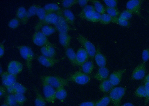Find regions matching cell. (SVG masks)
<instances>
[{"instance_id": "cell-25", "label": "cell", "mask_w": 149, "mask_h": 106, "mask_svg": "<svg viewBox=\"0 0 149 106\" xmlns=\"http://www.w3.org/2000/svg\"><path fill=\"white\" fill-rule=\"evenodd\" d=\"M114 87L109 79L102 81L99 85V89L101 92L104 93H107L111 91Z\"/></svg>"}, {"instance_id": "cell-45", "label": "cell", "mask_w": 149, "mask_h": 106, "mask_svg": "<svg viewBox=\"0 0 149 106\" xmlns=\"http://www.w3.org/2000/svg\"><path fill=\"white\" fill-rule=\"evenodd\" d=\"M142 59L144 63L149 60V48L146 49L142 51Z\"/></svg>"}, {"instance_id": "cell-15", "label": "cell", "mask_w": 149, "mask_h": 106, "mask_svg": "<svg viewBox=\"0 0 149 106\" xmlns=\"http://www.w3.org/2000/svg\"><path fill=\"white\" fill-rule=\"evenodd\" d=\"M89 57L88 54L84 49L82 48L78 49L76 53L75 65L81 66L87 62Z\"/></svg>"}, {"instance_id": "cell-31", "label": "cell", "mask_w": 149, "mask_h": 106, "mask_svg": "<svg viewBox=\"0 0 149 106\" xmlns=\"http://www.w3.org/2000/svg\"><path fill=\"white\" fill-rule=\"evenodd\" d=\"M41 32L46 37H49L55 33L57 30L55 27L50 25H44L41 28Z\"/></svg>"}, {"instance_id": "cell-58", "label": "cell", "mask_w": 149, "mask_h": 106, "mask_svg": "<svg viewBox=\"0 0 149 106\" xmlns=\"http://www.w3.org/2000/svg\"><path fill=\"white\" fill-rule=\"evenodd\" d=\"M16 106H22L20 105H17Z\"/></svg>"}, {"instance_id": "cell-18", "label": "cell", "mask_w": 149, "mask_h": 106, "mask_svg": "<svg viewBox=\"0 0 149 106\" xmlns=\"http://www.w3.org/2000/svg\"><path fill=\"white\" fill-rule=\"evenodd\" d=\"M6 91L9 94H24L27 91V88L21 83L17 82L14 85L11 86L8 88H6Z\"/></svg>"}, {"instance_id": "cell-4", "label": "cell", "mask_w": 149, "mask_h": 106, "mask_svg": "<svg viewBox=\"0 0 149 106\" xmlns=\"http://www.w3.org/2000/svg\"><path fill=\"white\" fill-rule=\"evenodd\" d=\"M77 39L78 42L83 46L84 48L87 52L89 57L91 59H94L97 51L95 46L87 38L81 34H79L78 35Z\"/></svg>"}, {"instance_id": "cell-19", "label": "cell", "mask_w": 149, "mask_h": 106, "mask_svg": "<svg viewBox=\"0 0 149 106\" xmlns=\"http://www.w3.org/2000/svg\"><path fill=\"white\" fill-rule=\"evenodd\" d=\"M109 75V71L107 67H99L96 73L93 76V78L96 80L102 81L107 79Z\"/></svg>"}, {"instance_id": "cell-50", "label": "cell", "mask_w": 149, "mask_h": 106, "mask_svg": "<svg viewBox=\"0 0 149 106\" xmlns=\"http://www.w3.org/2000/svg\"><path fill=\"white\" fill-rule=\"evenodd\" d=\"M89 1H90L88 0H78V3L81 7L84 8L87 5V4Z\"/></svg>"}, {"instance_id": "cell-34", "label": "cell", "mask_w": 149, "mask_h": 106, "mask_svg": "<svg viewBox=\"0 0 149 106\" xmlns=\"http://www.w3.org/2000/svg\"><path fill=\"white\" fill-rule=\"evenodd\" d=\"M47 14V13L44 8H42V6L39 5L36 14L38 19H39V22H38V23H37V24H39L42 22V21L44 19Z\"/></svg>"}, {"instance_id": "cell-29", "label": "cell", "mask_w": 149, "mask_h": 106, "mask_svg": "<svg viewBox=\"0 0 149 106\" xmlns=\"http://www.w3.org/2000/svg\"><path fill=\"white\" fill-rule=\"evenodd\" d=\"M65 54L68 59L73 65L76 66V53L72 48L69 47L65 49Z\"/></svg>"}, {"instance_id": "cell-8", "label": "cell", "mask_w": 149, "mask_h": 106, "mask_svg": "<svg viewBox=\"0 0 149 106\" xmlns=\"http://www.w3.org/2000/svg\"><path fill=\"white\" fill-rule=\"evenodd\" d=\"M42 85L43 94L47 102L54 103L56 99V90L54 87L46 83H42Z\"/></svg>"}, {"instance_id": "cell-32", "label": "cell", "mask_w": 149, "mask_h": 106, "mask_svg": "<svg viewBox=\"0 0 149 106\" xmlns=\"http://www.w3.org/2000/svg\"><path fill=\"white\" fill-rule=\"evenodd\" d=\"M93 3L94 4V6L95 8L96 11L100 13L101 15L104 14L106 11V8L101 3L100 1L97 0H92L90 1Z\"/></svg>"}, {"instance_id": "cell-48", "label": "cell", "mask_w": 149, "mask_h": 106, "mask_svg": "<svg viewBox=\"0 0 149 106\" xmlns=\"http://www.w3.org/2000/svg\"><path fill=\"white\" fill-rule=\"evenodd\" d=\"M47 47L50 58H55L56 55V52L55 48H55L50 46H48Z\"/></svg>"}, {"instance_id": "cell-39", "label": "cell", "mask_w": 149, "mask_h": 106, "mask_svg": "<svg viewBox=\"0 0 149 106\" xmlns=\"http://www.w3.org/2000/svg\"><path fill=\"white\" fill-rule=\"evenodd\" d=\"M39 5H33L30 6L27 10V17L28 19L31 17L36 15L37 10Z\"/></svg>"}, {"instance_id": "cell-44", "label": "cell", "mask_w": 149, "mask_h": 106, "mask_svg": "<svg viewBox=\"0 0 149 106\" xmlns=\"http://www.w3.org/2000/svg\"><path fill=\"white\" fill-rule=\"evenodd\" d=\"M102 15L97 12L95 11L93 14V17H92L90 22H100V20Z\"/></svg>"}, {"instance_id": "cell-28", "label": "cell", "mask_w": 149, "mask_h": 106, "mask_svg": "<svg viewBox=\"0 0 149 106\" xmlns=\"http://www.w3.org/2000/svg\"><path fill=\"white\" fill-rule=\"evenodd\" d=\"M36 98L35 100V106H46V100L45 98L40 93L38 90L35 89Z\"/></svg>"}, {"instance_id": "cell-49", "label": "cell", "mask_w": 149, "mask_h": 106, "mask_svg": "<svg viewBox=\"0 0 149 106\" xmlns=\"http://www.w3.org/2000/svg\"><path fill=\"white\" fill-rule=\"evenodd\" d=\"M40 50L42 55L45 57H48V58H50L48 49L47 46H44V47H41Z\"/></svg>"}, {"instance_id": "cell-20", "label": "cell", "mask_w": 149, "mask_h": 106, "mask_svg": "<svg viewBox=\"0 0 149 106\" xmlns=\"http://www.w3.org/2000/svg\"><path fill=\"white\" fill-rule=\"evenodd\" d=\"M95 62L99 67H104L107 63L106 57L102 53L99 48L97 49L96 52L94 56Z\"/></svg>"}, {"instance_id": "cell-26", "label": "cell", "mask_w": 149, "mask_h": 106, "mask_svg": "<svg viewBox=\"0 0 149 106\" xmlns=\"http://www.w3.org/2000/svg\"><path fill=\"white\" fill-rule=\"evenodd\" d=\"M43 8L47 14L50 13H57L61 10L58 5L55 3L47 4Z\"/></svg>"}, {"instance_id": "cell-42", "label": "cell", "mask_w": 149, "mask_h": 106, "mask_svg": "<svg viewBox=\"0 0 149 106\" xmlns=\"http://www.w3.org/2000/svg\"><path fill=\"white\" fill-rule=\"evenodd\" d=\"M19 20L18 18H13L9 21L8 24V26L10 28L15 29L18 27L19 26Z\"/></svg>"}, {"instance_id": "cell-40", "label": "cell", "mask_w": 149, "mask_h": 106, "mask_svg": "<svg viewBox=\"0 0 149 106\" xmlns=\"http://www.w3.org/2000/svg\"><path fill=\"white\" fill-rule=\"evenodd\" d=\"M77 3V0H64L62 2V6L65 9H69Z\"/></svg>"}, {"instance_id": "cell-52", "label": "cell", "mask_w": 149, "mask_h": 106, "mask_svg": "<svg viewBox=\"0 0 149 106\" xmlns=\"http://www.w3.org/2000/svg\"><path fill=\"white\" fill-rule=\"evenodd\" d=\"M5 47L3 44H0V58H2L5 53Z\"/></svg>"}, {"instance_id": "cell-36", "label": "cell", "mask_w": 149, "mask_h": 106, "mask_svg": "<svg viewBox=\"0 0 149 106\" xmlns=\"http://www.w3.org/2000/svg\"><path fill=\"white\" fill-rule=\"evenodd\" d=\"M5 102L9 106H16L17 104L14 94H9L6 95Z\"/></svg>"}, {"instance_id": "cell-54", "label": "cell", "mask_w": 149, "mask_h": 106, "mask_svg": "<svg viewBox=\"0 0 149 106\" xmlns=\"http://www.w3.org/2000/svg\"><path fill=\"white\" fill-rule=\"evenodd\" d=\"M120 106H135L133 105L132 103H125V104L121 105Z\"/></svg>"}, {"instance_id": "cell-57", "label": "cell", "mask_w": 149, "mask_h": 106, "mask_svg": "<svg viewBox=\"0 0 149 106\" xmlns=\"http://www.w3.org/2000/svg\"><path fill=\"white\" fill-rule=\"evenodd\" d=\"M0 70H1V74H2L3 73V71H2V67H1H1H0Z\"/></svg>"}, {"instance_id": "cell-41", "label": "cell", "mask_w": 149, "mask_h": 106, "mask_svg": "<svg viewBox=\"0 0 149 106\" xmlns=\"http://www.w3.org/2000/svg\"><path fill=\"white\" fill-rule=\"evenodd\" d=\"M133 14L132 12L130 10H126L121 13L119 18L129 21L132 17Z\"/></svg>"}, {"instance_id": "cell-13", "label": "cell", "mask_w": 149, "mask_h": 106, "mask_svg": "<svg viewBox=\"0 0 149 106\" xmlns=\"http://www.w3.org/2000/svg\"><path fill=\"white\" fill-rule=\"evenodd\" d=\"M23 69V65L21 62L17 60H13L8 64L7 71L12 75L17 76L22 72Z\"/></svg>"}, {"instance_id": "cell-35", "label": "cell", "mask_w": 149, "mask_h": 106, "mask_svg": "<svg viewBox=\"0 0 149 106\" xmlns=\"http://www.w3.org/2000/svg\"><path fill=\"white\" fill-rule=\"evenodd\" d=\"M135 96L138 98H145L146 97V91L144 85L140 86L135 92Z\"/></svg>"}, {"instance_id": "cell-24", "label": "cell", "mask_w": 149, "mask_h": 106, "mask_svg": "<svg viewBox=\"0 0 149 106\" xmlns=\"http://www.w3.org/2000/svg\"><path fill=\"white\" fill-rule=\"evenodd\" d=\"M62 14L66 22L69 24L74 26L75 22V17L73 12L69 9H65L62 10Z\"/></svg>"}, {"instance_id": "cell-47", "label": "cell", "mask_w": 149, "mask_h": 106, "mask_svg": "<svg viewBox=\"0 0 149 106\" xmlns=\"http://www.w3.org/2000/svg\"><path fill=\"white\" fill-rule=\"evenodd\" d=\"M121 26L128 27L130 26V23L128 20L119 18L118 19V24Z\"/></svg>"}, {"instance_id": "cell-38", "label": "cell", "mask_w": 149, "mask_h": 106, "mask_svg": "<svg viewBox=\"0 0 149 106\" xmlns=\"http://www.w3.org/2000/svg\"><path fill=\"white\" fill-rule=\"evenodd\" d=\"M106 11L110 16L113 17H119L121 14L117 8L106 7Z\"/></svg>"}, {"instance_id": "cell-9", "label": "cell", "mask_w": 149, "mask_h": 106, "mask_svg": "<svg viewBox=\"0 0 149 106\" xmlns=\"http://www.w3.org/2000/svg\"><path fill=\"white\" fill-rule=\"evenodd\" d=\"M142 2L141 0H130L126 3L127 10H130L133 14L141 17V11Z\"/></svg>"}, {"instance_id": "cell-22", "label": "cell", "mask_w": 149, "mask_h": 106, "mask_svg": "<svg viewBox=\"0 0 149 106\" xmlns=\"http://www.w3.org/2000/svg\"><path fill=\"white\" fill-rule=\"evenodd\" d=\"M72 37L68 33H59L58 40L60 44L66 49L70 47Z\"/></svg>"}, {"instance_id": "cell-5", "label": "cell", "mask_w": 149, "mask_h": 106, "mask_svg": "<svg viewBox=\"0 0 149 106\" xmlns=\"http://www.w3.org/2000/svg\"><path fill=\"white\" fill-rule=\"evenodd\" d=\"M32 40L34 44L41 47L50 46L55 48V45L49 42L47 37L40 31H36L34 33L33 36Z\"/></svg>"}, {"instance_id": "cell-3", "label": "cell", "mask_w": 149, "mask_h": 106, "mask_svg": "<svg viewBox=\"0 0 149 106\" xmlns=\"http://www.w3.org/2000/svg\"><path fill=\"white\" fill-rule=\"evenodd\" d=\"M125 87H114L110 91L109 96L114 106H120L122 99L125 94Z\"/></svg>"}, {"instance_id": "cell-23", "label": "cell", "mask_w": 149, "mask_h": 106, "mask_svg": "<svg viewBox=\"0 0 149 106\" xmlns=\"http://www.w3.org/2000/svg\"><path fill=\"white\" fill-rule=\"evenodd\" d=\"M119 17H113L110 16L107 14L105 13L102 15L100 22L102 24L108 25L111 23L118 24Z\"/></svg>"}, {"instance_id": "cell-43", "label": "cell", "mask_w": 149, "mask_h": 106, "mask_svg": "<svg viewBox=\"0 0 149 106\" xmlns=\"http://www.w3.org/2000/svg\"><path fill=\"white\" fill-rule=\"evenodd\" d=\"M107 7L117 8L118 1L117 0H104L103 1Z\"/></svg>"}, {"instance_id": "cell-2", "label": "cell", "mask_w": 149, "mask_h": 106, "mask_svg": "<svg viewBox=\"0 0 149 106\" xmlns=\"http://www.w3.org/2000/svg\"><path fill=\"white\" fill-rule=\"evenodd\" d=\"M21 56L26 61V67L29 72L31 71L32 63L34 59V53L29 46H17Z\"/></svg>"}, {"instance_id": "cell-6", "label": "cell", "mask_w": 149, "mask_h": 106, "mask_svg": "<svg viewBox=\"0 0 149 106\" xmlns=\"http://www.w3.org/2000/svg\"><path fill=\"white\" fill-rule=\"evenodd\" d=\"M56 14H58V21L54 26L57 31H58L59 33H68L69 31L72 30V28L64 18L62 10L58 12Z\"/></svg>"}, {"instance_id": "cell-16", "label": "cell", "mask_w": 149, "mask_h": 106, "mask_svg": "<svg viewBox=\"0 0 149 106\" xmlns=\"http://www.w3.org/2000/svg\"><path fill=\"white\" fill-rule=\"evenodd\" d=\"M37 59L41 64L47 67H52L59 62V60L55 58H48L42 55L38 56Z\"/></svg>"}, {"instance_id": "cell-21", "label": "cell", "mask_w": 149, "mask_h": 106, "mask_svg": "<svg viewBox=\"0 0 149 106\" xmlns=\"http://www.w3.org/2000/svg\"><path fill=\"white\" fill-rule=\"evenodd\" d=\"M27 11L23 6H20L18 8L16 13L17 18L19 20L21 23L26 25L27 23L28 20L27 17Z\"/></svg>"}, {"instance_id": "cell-10", "label": "cell", "mask_w": 149, "mask_h": 106, "mask_svg": "<svg viewBox=\"0 0 149 106\" xmlns=\"http://www.w3.org/2000/svg\"><path fill=\"white\" fill-rule=\"evenodd\" d=\"M58 16L56 13L47 14L42 22L39 24H37L35 26L36 31H39L40 29L44 25H54L58 21Z\"/></svg>"}, {"instance_id": "cell-12", "label": "cell", "mask_w": 149, "mask_h": 106, "mask_svg": "<svg viewBox=\"0 0 149 106\" xmlns=\"http://www.w3.org/2000/svg\"><path fill=\"white\" fill-rule=\"evenodd\" d=\"M1 76L3 85L6 89L14 85L17 82V76L12 75L8 71L3 72Z\"/></svg>"}, {"instance_id": "cell-37", "label": "cell", "mask_w": 149, "mask_h": 106, "mask_svg": "<svg viewBox=\"0 0 149 106\" xmlns=\"http://www.w3.org/2000/svg\"><path fill=\"white\" fill-rule=\"evenodd\" d=\"M14 95L17 104L18 105H23L27 100V99L24 94H15Z\"/></svg>"}, {"instance_id": "cell-17", "label": "cell", "mask_w": 149, "mask_h": 106, "mask_svg": "<svg viewBox=\"0 0 149 106\" xmlns=\"http://www.w3.org/2000/svg\"><path fill=\"white\" fill-rule=\"evenodd\" d=\"M126 71V69L119 70L114 71L110 75L109 79L114 87L118 85L120 83L122 76Z\"/></svg>"}, {"instance_id": "cell-1", "label": "cell", "mask_w": 149, "mask_h": 106, "mask_svg": "<svg viewBox=\"0 0 149 106\" xmlns=\"http://www.w3.org/2000/svg\"><path fill=\"white\" fill-rule=\"evenodd\" d=\"M40 79L42 83H46L56 89L66 87L69 85L68 79L58 76L45 75L41 77Z\"/></svg>"}, {"instance_id": "cell-53", "label": "cell", "mask_w": 149, "mask_h": 106, "mask_svg": "<svg viewBox=\"0 0 149 106\" xmlns=\"http://www.w3.org/2000/svg\"><path fill=\"white\" fill-rule=\"evenodd\" d=\"M6 94V91L4 87L1 86L0 87V96L1 97L5 96Z\"/></svg>"}, {"instance_id": "cell-33", "label": "cell", "mask_w": 149, "mask_h": 106, "mask_svg": "<svg viewBox=\"0 0 149 106\" xmlns=\"http://www.w3.org/2000/svg\"><path fill=\"white\" fill-rule=\"evenodd\" d=\"M111 103L109 96L105 95L95 102V106H108Z\"/></svg>"}, {"instance_id": "cell-7", "label": "cell", "mask_w": 149, "mask_h": 106, "mask_svg": "<svg viewBox=\"0 0 149 106\" xmlns=\"http://www.w3.org/2000/svg\"><path fill=\"white\" fill-rule=\"evenodd\" d=\"M68 80L78 85H85L90 82L91 78L82 71H77L70 76Z\"/></svg>"}, {"instance_id": "cell-27", "label": "cell", "mask_w": 149, "mask_h": 106, "mask_svg": "<svg viewBox=\"0 0 149 106\" xmlns=\"http://www.w3.org/2000/svg\"><path fill=\"white\" fill-rule=\"evenodd\" d=\"M67 91L65 89L64 87H59L56 90V99L61 101H63L67 97Z\"/></svg>"}, {"instance_id": "cell-30", "label": "cell", "mask_w": 149, "mask_h": 106, "mask_svg": "<svg viewBox=\"0 0 149 106\" xmlns=\"http://www.w3.org/2000/svg\"><path fill=\"white\" fill-rule=\"evenodd\" d=\"M82 72L86 75L91 74L94 68V65L92 61H87L81 66Z\"/></svg>"}, {"instance_id": "cell-14", "label": "cell", "mask_w": 149, "mask_h": 106, "mask_svg": "<svg viewBox=\"0 0 149 106\" xmlns=\"http://www.w3.org/2000/svg\"><path fill=\"white\" fill-rule=\"evenodd\" d=\"M95 11L94 6L87 5L83 8L78 15V16L82 19L90 22L93 15Z\"/></svg>"}, {"instance_id": "cell-55", "label": "cell", "mask_w": 149, "mask_h": 106, "mask_svg": "<svg viewBox=\"0 0 149 106\" xmlns=\"http://www.w3.org/2000/svg\"><path fill=\"white\" fill-rule=\"evenodd\" d=\"M144 82H149V73L147 76H145L144 78Z\"/></svg>"}, {"instance_id": "cell-56", "label": "cell", "mask_w": 149, "mask_h": 106, "mask_svg": "<svg viewBox=\"0 0 149 106\" xmlns=\"http://www.w3.org/2000/svg\"><path fill=\"white\" fill-rule=\"evenodd\" d=\"M1 106H9L5 102L3 103Z\"/></svg>"}, {"instance_id": "cell-11", "label": "cell", "mask_w": 149, "mask_h": 106, "mask_svg": "<svg viewBox=\"0 0 149 106\" xmlns=\"http://www.w3.org/2000/svg\"><path fill=\"white\" fill-rule=\"evenodd\" d=\"M146 63H143L138 65L133 71L131 78L133 80H141L144 79L146 76Z\"/></svg>"}, {"instance_id": "cell-46", "label": "cell", "mask_w": 149, "mask_h": 106, "mask_svg": "<svg viewBox=\"0 0 149 106\" xmlns=\"http://www.w3.org/2000/svg\"><path fill=\"white\" fill-rule=\"evenodd\" d=\"M144 86L146 91V97L145 99V104L147 105L149 103V82H144Z\"/></svg>"}, {"instance_id": "cell-51", "label": "cell", "mask_w": 149, "mask_h": 106, "mask_svg": "<svg viewBox=\"0 0 149 106\" xmlns=\"http://www.w3.org/2000/svg\"><path fill=\"white\" fill-rule=\"evenodd\" d=\"M95 102L93 101L85 102L82 103L79 106H95Z\"/></svg>"}]
</instances>
